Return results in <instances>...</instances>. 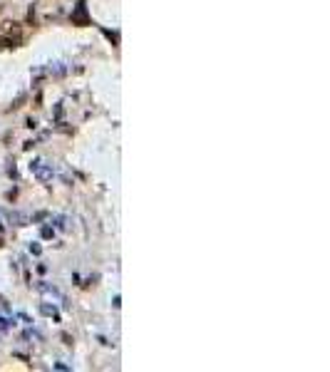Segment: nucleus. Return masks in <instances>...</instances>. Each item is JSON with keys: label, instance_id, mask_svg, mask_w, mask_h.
Returning a JSON list of instances; mask_svg holds the SVG:
<instances>
[{"label": "nucleus", "instance_id": "obj_4", "mask_svg": "<svg viewBox=\"0 0 330 372\" xmlns=\"http://www.w3.org/2000/svg\"><path fill=\"white\" fill-rule=\"evenodd\" d=\"M40 313H43V315H50V318H55V320H60V313H57L55 308H50V305H40Z\"/></svg>", "mask_w": 330, "mask_h": 372}, {"label": "nucleus", "instance_id": "obj_3", "mask_svg": "<svg viewBox=\"0 0 330 372\" xmlns=\"http://www.w3.org/2000/svg\"><path fill=\"white\" fill-rule=\"evenodd\" d=\"M10 221H13L15 226H28V216H25V214H20V211L10 214Z\"/></svg>", "mask_w": 330, "mask_h": 372}, {"label": "nucleus", "instance_id": "obj_5", "mask_svg": "<svg viewBox=\"0 0 330 372\" xmlns=\"http://www.w3.org/2000/svg\"><path fill=\"white\" fill-rule=\"evenodd\" d=\"M55 221H57V229H62V231L67 229V219H62V216H60V219H55Z\"/></svg>", "mask_w": 330, "mask_h": 372}, {"label": "nucleus", "instance_id": "obj_2", "mask_svg": "<svg viewBox=\"0 0 330 372\" xmlns=\"http://www.w3.org/2000/svg\"><path fill=\"white\" fill-rule=\"evenodd\" d=\"M72 25H80V28L92 25V20H90V15H87V3H85V0H77V5H75V10H72Z\"/></svg>", "mask_w": 330, "mask_h": 372}, {"label": "nucleus", "instance_id": "obj_1", "mask_svg": "<svg viewBox=\"0 0 330 372\" xmlns=\"http://www.w3.org/2000/svg\"><path fill=\"white\" fill-rule=\"evenodd\" d=\"M30 171L43 181V184H47V181H52V164H45L43 159H35L33 164H30Z\"/></svg>", "mask_w": 330, "mask_h": 372}, {"label": "nucleus", "instance_id": "obj_6", "mask_svg": "<svg viewBox=\"0 0 330 372\" xmlns=\"http://www.w3.org/2000/svg\"><path fill=\"white\" fill-rule=\"evenodd\" d=\"M50 236H52V229L45 226V229H43V238H50Z\"/></svg>", "mask_w": 330, "mask_h": 372}]
</instances>
